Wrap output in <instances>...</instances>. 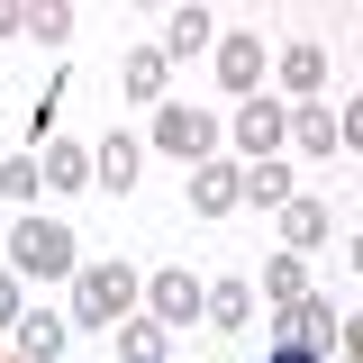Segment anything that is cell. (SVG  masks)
<instances>
[{
    "mask_svg": "<svg viewBox=\"0 0 363 363\" xmlns=\"http://www.w3.org/2000/svg\"><path fill=\"white\" fill-rule=\"evenodd\" d=\"M136 264H82L73 272V327H118V318H136Z\"/></svg>",
    "mask_w": 363,
    "mask_h": 363,
    "instance_id": "1",
    "label": "cell"
},
{
    "mask_svg": "<svg viewBox=\"0 0 363 363\" xmlns=\"http://www.w3.org/2000/svg\"><path fill=\"white\" fill-rule=\"evenodd\" d=\"M9 272L73 281V227H64V218H9Z\"/></svg>",
    "mask_w": 363,
    "mask_h": 363,
    "instance_id": "2",
    "label": "cell"
},
{
    "mask_svg": "<svg viewBox=\"0 0 363 363\" xmlns=\"http://www.w3.org/2000/svg\"><path fill=\"white\" fill-rule=\"evenodd\" d=\"M145 145H164L173 164H209L218 118H209V109H182V100H164V109H155V128H145Z\"/></svg>",
    "mask_w": 363,
    "mask_h": 363,
    "instance_id": "3",
    "label": "cell"
},
{
    "mask_svg": "<svg viewBox=\"0 0 363 363\" xmlns=\"http://www.w3.org/2000/svg\"><path fill=\"white\" fill-rule=\"evenodd\" d=\"M281 336H291V345H300V354H336V345H345V318H336V300H327V291H300V300H291V318H281Z\"/></svg>",
    "mask_w": 363,
    "mask_h": 363,
    "instance_id": "4",
    "label": "cell"
},
{
    "mask_svg": "<svg viewBox=\"0 0 363 363\" xmlns=\"http://www.w3.org/2000/svg\"><path fill=\"white\" fill-rule=\"evenodd\" d=\"M209 55H218V91L227 100H264V37L255 28H227Z\"/></svg>",
    "mask_w": 363,
    "mask_h": 363,
    "instance_id": "5",
    "label": "cell"
},
{
    "mask_svg": "<svg viewBox=\"0 0 363 363\" xmlns=\"http://www.w3.org/2000/svg\"><path fill=\"white\" fill-rule=\"evenodd\" d=\"M281 145H291V155H345V118L318 109V100H300V109L281 118Z\"/></svg>",
    "mask_w": 363,
    "mask_h": 363,
    "instance_id": "6",
    "label": "cell"
},
{
    "mask_svg": "<svg viewBox=\"0 0 363 363\" xmlns=\"http://www.w3.org/2000/svg\"><path fill=\"white\" fill-rule=\"evenodd\" d=\"M281 100H236V136L227 145H245V164H264V155H281Z\"/></svg>",
    "mask_w": 363,
    "mask_h": 363,
    "instance_id": "7",
    "label": "cell"
},
{
    "mask_svg": "<svg viewBox=\"0 0 363 363\" xmlns=\"http://www.w3.org/2000/svg\"><path fill=\"white\" fill-rule=\"evenodd\" d=\"M272 218H281V255H309V245H327V236H336V209H327V200H300V191H291Z\"/></svg>",
    "mask_w": 363,
    "mask_h": 363,
    "instance_id": "8",
    "label": "cell"
},
{
    "mask_svg": "<svg viewBox=\"0 0 363 363\" xmlns=\"http://www.w3.org/2000/svg\"><path fill=\"white\" fill-rule=\"evenodd\" d=\"M200 291H209V281H200V272H182V264H164L155 281H145V300H155V318H164V327L200 318Z\"/></svg>",
    "mask_w": 363,
    "mask_h": 363,
    "instance_id": "9",
    "label": "cell"
},
{
    "mask_svg": "<svg viewBox=\"0 0 363 363\" xmlns=\"http://www.w3.org/2000/svg\"><path fill=\"white\" fill-rule=\"evenodd\" d=\"M236 200H245V173L236 164H191V209L200 218H227Z\"/></svg>",
    "mask_w": 363,
    "mask_h": 363,
    "instance_id": "10",
    "label": "cell"
},
{
    "mask_svg": "<svg viewBox=\"0 0 363 363\" xmlns=\"http://www.w3.org/2000/svg\"><path fill=\"white\" fill-rule=\"evenodd\" d=\"M200 318H209L218 336H245V327H255V281H218V291H200Z\"/></svg>",
    "mask_w": 363,
    "mask_h": 363,
    "instance_id": "11",
    "label": "cell"
},
{
    "mask_svg": "<svg viewBox=\"0 0 363 363\" xmlns=\"http://www.w3.org/2000/svg\"><path fill=\"white\" fill-rule=\"evenodd\" d=\"M281 82H291V100H318V91H327V45L291 37V45H281Z\"/></svg>",
    "mask_w": 363,
    "mask_h": 363,
    "instance_id": "12",
    "label": "cell"
},
{
    "mask_svg": "<svg viewBox=\"0 0 363 363\" xmlns=\"http://www.w3.org/2000/svg\"><path fill=\"white\" fill-rule=\"evenodd\" d=\"M37 182H45V191H64V200L91 191V145H64V136H55V145L37 155Z\"/></svg>",
    "mask_w": 363,
    "mask_h": 363,
    "instance_id": "13",
    "label": "cell"
},
{
    "mask_svg": "<svg viewBox=\"0 0 363 363\" xmlns=\"http://www.w3.org/2000/svg\"><path fill=\"white\" fill-rule=\"evenodd\" d=\"M164 82H173L164 45H128V64H118V91H128V100H164Z\"/></svg>",
    "mask_w": 363,
    "mask_h": 363,
    "instance_id": "14",
    "label": "cell"
},
{
    "mask_svg": "<svg viewBox=\"0 0 363 363\" xmlns=\"http://www.w3.org/2000/svg\"><path fill=\"white\" fill-rule=\"evenodd\" d=\"M136 164H145V145H136V136H100L91 182H100V191H136Z\"/></svg>",
    "mask_w": 363,
    "mask_h": 363,
    "instance_id": "15",
    "label": "cell"
},
{
    "mask_svg": "<svg viewBox=\"0 0 363 363\" xmlns=\"http://www.w3.org/2000/svg\"><path fill=\"white\" fill-rule=\"evenodd\" d=\"M64 345H73V318H55V309H28V318H18V354H28V363H55Z\"/></svg>",
    "mask_w": 363,
    "mask_h": 363,
    "instance_id": "16",
    "label": "cell"
},
{
    "mask_svg": "<svg viewBox=\"0 0 363 363\" xmlns=\"http://www.w3.org/2000/svg\"><path fill=\"white\" fill-rule=\"evenodd\" d=\"M209 45H218V18H209V9H173V18H164V64L209 55Z\"/></svg>",
    "mask_w": 363,
    "mask_h": 363,
    "instance_id": "17",
    "label": "cell"
},
{
    "mask_svg": "<svg viewBox=\"0 0 363 363\" xmlns=\"http://www.w3.org/2000/svg\"><path fill=\"white\" fill-rule=\"evenodd\" d=\"M255 291H264L272 309L291 318V300H300V291H309V264H300V255H272V264H264V281H255Z\"/></svg>",
    "mask_w": 363,
    "mask_h": 363,
    "instance_id": "18",
    "label": "cell"
},
{
    "mask_svg": "<svg viewBox=\"0 0 363 363\" xmlns=\"http://www.w3.org/2000/svg\"><path fill=\"white\" fill-rule=\"evenodd\" d=\"M118 363H164V318H118Z\"/></svg>",
    "mask_w": 363,
    "mask_h": 363,
    "instance_id": "19",
    "label": "cell"
},
{
    "mask_svg": "<svg viewBox=\"0 0 363 363\" xmlns=\"http://www.w3.org/2000/svg\"><path fill=\"white\" fill-rule=\"evenodd\" d=\"M245 200H255V209H281V200H291V164H281V155L245 164Z\"/></svg>",
    "mask_w": 363,
    "mask_h": 363,
    "instance_id": "20",
    "label": "cell"
},
{
    "mask_svg": "<svg viewBox=\"0 0 363 363\" xmlns=\"http://www.w3.org/2000/svg\"><path fill=\"white\" fill-rule=\"evenodd\" d=\"M28 37L37 45H73V9H64V0H37V9H28Z\"/></svg>",
    "mask_w": 363,
    "mask_h": 363,
    "instance_id": "21",
    "label": "cell"
},
{
    "mask_svg": "<svg viewBox=\"0 0 363 363\" xmlns=\"http://www.w3.org/2000/svg\"><path fill=\"white\" fill-rule=\"evenodd\" d=\"M37 155H0V200H37Z\"/></svg>",
    "mask_w": 363,
    "mask_h": 363,
    "instance_id": "22",
    "label": "cell"
},
{
    "mask_svg": "<svg viewBox=\"0 0 363 363\" xmlns=\"http://www.w3.org/2000/svg\"><path fill=\"white\" fill-rule=\"evenodd\" d=\"M28 318V291H18V272H0V327H18Z\"/></svg>",
    "mask_w": 363,
    "mask_h": 363,
    "instance_id": "23",
    "label": "cell"
},
{
    "mask_svg": "<svg viewBox=\"0 0 363 363\" xmlns=\"http://www.w3.org/2000/svg\"><path fill=\"white\" fill-rule=\"evenodd\" d=\"M0 37H28V9L18 0H0Z\"/></svg>",
    "mask_w": 363,
    "mask_h": 363,
    "instance_id": "24",
    "label": "cell"
},
{
    "mask_svg": "<svg viewBox=\"0 0 363 363\" xmlns=\"http://www.w3.org/2000/svg\"><path fill=\"white\" fill-rule=\"evenodd\" d=\"M272 363H318V354H300V345H291V336H281V345H272Z\"/></svg>",
    "mask_w": 363,
    "mask_h": 363,
    "instance_id": "25",
    "label": "cell"
},
{
    "mask_svg": "<svg viewBox=\"0 0 363 363\" xmlns=\"http://www.w3.org/2000/svg\"><path fill=\"white\" fill-rule=\"evenodd\" d=\"M0 363H28V354H0Z\"/></svg>",
    "mask_w": 363,
    "mask_h": 363,
    "instance_id": "26",
    "label": "cell"
}]
</instances>
